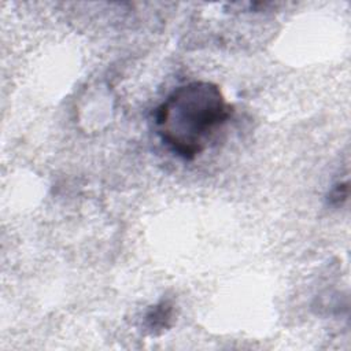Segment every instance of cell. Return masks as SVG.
Masks as SVG:
<instances>
[{"mask_svg": "<svg viewBox=\"0 0 351 351\" xmlns=\"http://www.w3.org/2000/svg\"><path fill=\"white\" fill-rule=\"evenodd\" d=\"M174 317V304L162 299L159 303L151 306L143 318V328L148 335L156 336L169 329L173 324Z\"/></svg>", "mask_w": 351, "mask_h": 351, "instance_id": "7a4b0ae2", "label": "cell"}, {"mask_svg": "<svg viewBox=\"0 0 351 351\" xmlns=\"http://www.w3.org/2000/svg\"><path fill=\"white\" fill-rule=\"evenodd\" d=\"M348 196V182H337L328 193L329 206H341Z\"/></svg>", "mask_w": 351, "mask_h": 351, "instance_id": "3957f363", "label": "cell"}, {"mask_svg": "<svg viewBox=\"0 0 351 351\" xmlns=\"http://www.w3.org/2000/svg\"><path fill=\"white\" fill-rule=\"evenodd\" d=\"M218 85L192 81L177 86L156 107L155 129L163 144L184 160L199 156L214 132L232 115Z\"/></svg>", "mask_w": 351, "mask_h": 351, "instance_id": "6da1fadb", "label": "cell"}]
</instances>
